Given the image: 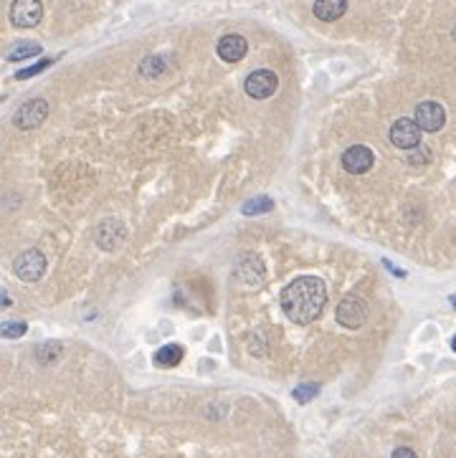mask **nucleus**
<instances>
[{"label":"nucleus","instance_id":"obj_1","mask_svg":"<svg viewBox=\"0 0 456 458\" xmlns=\"http://www.w3.org/2000/svg\"><path fill=\"white\" fill-rule=\"evenodd\" d=\"M327 301V286L317 277H299L282 291V309L294 324H309L320 317Z\"/></svg>","mask_w":456,"mask_h":458},{"label":"nucleus","instance_id":"obj_2","mask_svg":"<svg viewBox=\"0 0 456 458\" xmlns=\"http://www.w3.org/2000/svg\"><path fill=\"white\" fill-rule=\"evenodd\" d=\"M13 271H16V277L26 284H33L46 274V256L36 248H30V251H23L18 259L13 261Z\"/></svg>","mask_w":456,"mask_h":458},{"label":"nucleus","instance_id":"obj_3","mask_svg":"<svg viewBox=\"0 0 456 458\" xmlns=\"http://www.w3.org/2000/svg\"><path fill=\"white\" fill-rule=\"evenodd\" d=\"M338 322L345 329H360L367 319V304L360 299L357 294H347L343 301L338 304Z\"/></svg>","mask_w":456,"mask_h":458},{"label":"nucleus","instance_id":"obj_4","mask_svg":"<svg viewBox=\"0 0 456 458\" xmlns=\"http://www.w3.org/2000/svg\"><path fill=\"white\" fill-rule=\"evenodd\" d=\"M46 117H48V101L46 99H30V101H26V104L21 106L18 112H16L13 124H16L18 130L28 132V130H36V127H41V124L46 122Z\"/></svg>","mask_w":456,"mask_h":458},{"label":"nucleus","instance_id":"obj_5","mask_svg":"<svg viewBox=\"0 0 456 458\" xmlns=\"http://www.w3.org/2000/svg\"><path fill=\"white\" fill-rule=\"evenodd\" d=\"M43 6L41 0H16L11 6V23L16 28H33L41 23Z\"/></svg>","mask_w":456,"mask_h":458},{"label":"nucleus","instance_id":"obj_6","mask_svg":"<svg viewBox=\"0 0 456 458\" xmlns=\"http://www.w3.org/2000/svg\"><path fill=\"white\" fill-rule=\"evenodd\" d=\"M246 94L251 96V99H269V96H274V91L279 89V79L274 71L269 69H256L254 74H249V79H246Z\"/></svg>","mask_w":456,"mask_h":458},{"label":"nucleus","instance_id":"obj_7","mask_svg":"<svg viewBox=\"0 0 456 458\" xmlns=\"http://www.w3.org/2000/svg\"><path fill=\"white\" fill-rule=\"evenodd\" d=\"M391 142L398 150H416L421 142V127L416 124V119L401 117L393 122L391 127Z\"/></svg>","mask_w":456,"mask_h":458},{"label":"nucleus","instance_id":"obj_8","mask_svg":"<svg viewBox=\"0 0 456 458\" xmlns=\"http://www.w3.org/2000/svg\"><path fill=\"white\" fill-rule=\"evenodd\" d=\"M416 124L421 127V132H438L444 130L446 124V109L438 101H421L416 106Z\"/></svg>","mask_w":456,"mask_h":458},{"label":"nucleus","instance_id":"obj_9","mask_svg":"<svg viewBox=\"0 0 456 458\" xmlns=\"http://www.w3.org/2000/svg\"><path fill=\"white\" fill-rule=\"evenodd\" d=\"M373 162H375L373 150L365 147V145H352V147L343 152V167L347 172H352V175H362V172H367L370 167H373Z\"/></svg>","mask_w":456,"mask_h":458},{"label":"nucleus","instance_id":"obj_10","mask_svg":"<svg viewBox=\"0 0 456 458\" xmlns=\"http://www.w3.org/2000/svg\"><path fill=\"white\" fill-rule=\"evenodd\" d=\"M216 51H218V56L226 61V64H238V61L249 53V43H246L243 35L228 33L218 41V48H216Z\"/></svg>","mask_w":456,"mask_h":458},{"label":"nucleus","instance_id":"obj_11","mask_svg":"<svg viewBox=\"0 0 456 458\" xmlns=\"http://www.w3.org/2000/svg\"><path fill=\"white\" fill-rule=\"evenodd\" d=\"M122 241H125V225L114 220V218L104 220L96 228V246L104 248V251H114V248L122 246Z\"/></svg>","mask_w":456,"mask_h":458},{"label":"nucleus","instance_id":"obj_12","mask_svg":"<svg viewBox=\"0 0 456 458\" xmlns=\"http://www.w3.org/2000/svg\"><path fill=\"white\" fill-rule=\"evenodd\" d=\"M236 277L241 284H249V286H259L264 281V264H261L259 256L249 253V256H241V261L236 264Z\"/></svg>","mask_w":456,"mask_h":458},{"label":"nucleus","instance_id":"obj_13","mask_svg":"<svg viewBox=\"0 0 456 458\" xmlns=\"http://www.w3.org/2000/svg\"><path fill=\"white\" fill-rule=\"evenodd\" d=\"M314 16L330 23V21H338L345 11H347V0H314Z\"/></svg>","mask_w":456,"mask_h":458},{"label":"nucleus","instance_id":"obj_14","mask_svg":"<svg viewBox=\"0 0 456 458\" xmlns=\"http://www.w3.org/2000/svg\"><path fill=\"white\" fill-rule=\"evenodd\" d=\"M183 359V347L180 345H165L155 352V364L157 367H178Z\"/></svg>","mask_w":456,"mask_h":458},{"label":"nucleus","instance_id":"obj_15","mask_svg":"<svg viewBox=\"0 0 456 458\" xmlns=\"http://www.w3.org/2000/svg\"><path fill=\"white\" fill-rule=\"evenodd\" d=\"M41 53V46L33 41H23V43H16V46L8 51L6 59L8 61H23V59H33V56H38Z\"/></svg>","mask_w":456,"mask_h":458},{"label":"nucleus","instance_id":"obj_16","mask_svg":"<svg viewBox=\"0 0 456 458\" xmlns=\"http://www.w3.org/2000/svg\"><path fill=\"white\" fill-rule=\"evenodd\" d=\"M162 71H165V59H162V56H150V59H145L143 64H140V74H143L145 79L160 77Z\"/></svg>","mask_w":456,"mask_h":458},{"label":"nucleus","instance_id":"obj_17","mask_svg":"<svg viewBox=\"0 0 456 458\" xmlns=\"http://www.w3.org/2000/svg\"><path fill=\"white\" fill-rule=\"evenodd\" d=\"M61 357V345L59 342H46V345H41L36 350V359L41 364H51L54 359Z\"/></svg>","mask_w":456,"mask_h":458},{"label":"nucleus","instance_id":"obj_18","mask_svg":"<svg viewBox=\"0 0 456 458\" xmlns=\"http://www.w3.org/2000/svg\"><path fill=\"white\" fill-rule=\"evenodd\" d=\"M274 208V200L272 198H254V200H249L246 206H243V213L246 216H261V213H269Z\"/></svg>","mask_w":456,"mask_h":458},{"label":"nucleus","instance_id":"obj_19","mask_svg":"<svg viewBox=\"0 0 456 458\" xmlns=\"http://www.w3.org/2000/svg\"><path fill=\"white\" fill-rule=\"evenodd\" d=\"M26 322H6L0 324V337H8V340H18L26 335Z\"/></svg>","mask_w":456,"mask_h":458},{"label":"nucleus","instance_id":"obj_20","mask_svg":"<svg viewBox=\"0 0 456 458\" xmlns=\"http://www.w3.org/2000/svg\"><path fill=\"white\" fill-rule=\"evenodd\" d=\"M317 393H320L317 382H312V385H299V388H294V400L296 403H309L312 398H317Z\"/></svg>","mask_w":456,"mask_h":458},{"label":"nucleus","instance_id":"obj_21","mask_svg":"<svg viewBox=\"0 0 456 458\" xmlns=\"http://www.w3.org/2000/svg\"><path fill=\"white\" fill-rule=\"evenodd\" d=\"M51 64H54V61H51V59H43V61H38V64L30 66V69L18 71V74H16V79H21V82H23V79L36 77V74H41V71H43V69H48V66H51Z\"/></svg>","mask_w":456,"mask_h":458},{"label":"nucleus","instance_id":"obj_22","mask_svg":"<svg viewBox=\"0 0 456 458\" xmlns=\"http://www.w3.org/2000/svg\"><path fill=\"white\" fill-rule=\"evenodd\" d=\"M391 458H418V456H416L413 448H406V446H403V448H396Z\"/></svg>","mask_w":456,"mask_h":458},{"label":"nucleus","instance_id":"obj_23","mask_svg":"<svg viewBox=\"0 0 456 458\" xmlns=\"http://www.w3.org/2000/svg\"><path fill=\"white\" fill-rule=\"evenodd\" d=\"M6 304H11V299H8V296L3 294V296H0V306H6Z\"/></svg>","mask_w":456,"mask_h":458},{"label":"nucleus","instance_id":"obj_24","mask_svg":"<svg viewBox=\"0 0 456 458\" xmlns=\"http://www.w3.org/2000/svg\"><path fill=\"white\" fill-rule=\"evenodd\" d=\"M451 350H454V352H456V337H454V340H451Z\"/></svg>","mask_w":456,"mask_h":458},{"label":"nucleus","instance_id":"obj_25","mask_svg":"<svg viewBox=\"0 0 456 458\" xmlns=\"http://www.w3.org/2000/svg\"><path fill=\"white\" fill-rule=\"evenodd\" d=\"M451 306H454V309H456V296H451Z\"/></svg>","mask_w":456,"mask_h":458},{"label":"nucleus","instance_id":"obj_26","mask_svg":"<svg viewBox=\"0 0 456 458\" xmlns=\"http://www.w3.org/2000/svg\"><path fill=\"white\" fill-rule=\"evenodd\" d=\"M454 41H456V26H454Z\"/></svg>","mask_w":456,"mask_h":458}]
</instances>
